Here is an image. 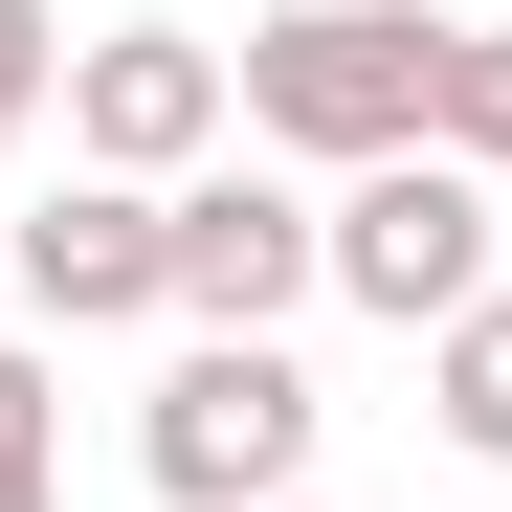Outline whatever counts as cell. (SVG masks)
<instances>
[{
	"label": "cell",
	"mask_w": 512,
	"mask_h": 512,
	"mask_svg": "<svg viewBox=\"0 0 512 512\" xmlns=\"http://www.w3.org/2000/svg\"><path fill=\"white\" fill-rule=\"evenodd\" d=\"M312 379H290V334H179V379L134 401V468L179 490V512H290L312 490Z\"/></svg>",
	"instance_id": "cell-2"
},
{
	"label": "cell",
	"mask_w": 512,
	"mask_h": 512,
	"mask_svg": "<svg viewBox=\"0 0 512 512\" xmlns=\"http://www.w3.org/2000/svg\"><path fill=\"white\" fill-rule=\"evenodd\" d=\"M45 90H67V23H45V0H0V156L45 134Z\"/></svg>",
	"instance_id": "cell-10"
},
{
	"label": "cell",
	"mask_w": 512,
	"mask_h": 512,
	"mask_svg": "<svg viewBox=\"0 0 512 512\" xmlns=\"http://www.w3.org/2000/svg\"><path fill=\"white\" fill-rule=\"evenodd\" d=\"M290 290H334V201H290V179H179V334H268Z\"/></svg>",
	"instance_id": "cell-6"
},
{
	"label": "cell",
	"mask_w": 512,
	"mask_h": 512,
	"mask_svg": "<svg viewBox=\"0 0 512 512\" xmlns=\"http://www.w3.org/2000/svg\"><path fill=\"white\" fill-rule=\"evenodd\" d=\"M423 156H468L512 201V23H446V90H423Z\"/></svg>",
	"instance_id": "cell-8"
},
{
	"label": "cell",
	"mask_w": 512,
	"mask_h": 512,
	"mask_svg": "<svg viewBox=\"0 0 512 512\" xmlns=\"http://www.w3.org/2000/svg\"><path fill=\"white\" fill-rule=\"evenodd\" d=\"M0 290H23L45 334H134V312H179V201H156V179H67L45 223H0Z\"/></svg>",
	"instance_id": "cell-5"
},
{
	"label": "cell",
	"mask_w": 512,
	"mask_h": 512,
	"mask_svg": "<svg viewBox=\"0 0 512 512\" xmlns=\"http://www.w3.org/2000/svg\"><path fill=\"white\" fill-rule=\"evenodd\" d=\"M290 512H312V490H290Z\"/></svg>",
	"instance_id": "cell-11"
},
{
	"label": "cell",
	"mask_w": 512,
	"mask_h": 512,
	"mask_svg": "<svg viewBox=\"0 0 512 512\" xmlns=\"http://www.w3.org/2000/svg\"><path fill=\"white\" fill-rule=\"evenodd\" d=\"M423 423H446L468 468H512V290H490V312H446V334H423Z\"/></svg>",
	"instance_id": "cell-7"
},
{
	"label": "cell",
	"mask_w": 512,
	"mask_h": 512,
	"mask_svg": "<svg viewBox=\"0 0 512 512\" xmlns=\"http://www.w3.org/2000/svg\"><path fill=\"white\" fill-rule=\"evenodd\" d=\"M423 90H446V23L423 0H290V23H245V134L334 156V179L423 156Z\"/></svg>",
	"instance_id": "cell-1"
},
{
	"label": "cell",
	"mask_w": 512,
	"mask_h": 512,
	"mask_svg": "<svg viewBox=\"0 0 512 512\" xmlns=\"http://www.w3.org/2000/svg\"><path fill=\"white\" fill-rule=\"evenodd\" d=\"M490 268H512V201L468 179V156H379V179H334V290H357V312L446 334V312H490Z\"/></svg>",
	"instance_id": "cell-3"
},
{
	"label": "cell",
	"mask_w": 512,
	"mask_h": 512,
	"mask_svg": "<svg viewBox=\"0 0 512 512\" xmlns=\"http://www.w3.org/2000/svg\"><path fill=\"white\" fill-rule=\"evenodd\" d=\"M0 512H67V379L0 334Z\"/></svg>",
	"instance_id": "cell-9"
},
{
	"label": "cell",
	"mask_w": 512,
	"mask_h": 512,
	"mask_svg": "<svg viewBox=\"0 0 512 512\" xmlns=\"http://www.w3.org/2000/svg\"><path fill=\"white\" fill-rule=\"evenodd\" d=\"M223 112H245V67H223L201 23H112V45H67V156H90V179H156V201H179L201 156H223Z\"/></svg>",
	"instance_id": "cell-4"
}]
</instances>
